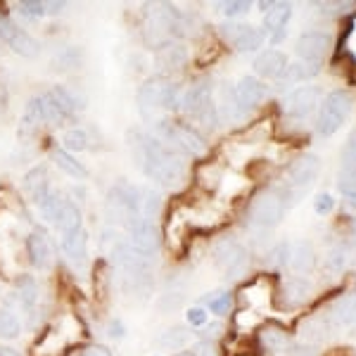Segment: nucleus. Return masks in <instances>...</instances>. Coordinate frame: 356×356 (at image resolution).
Listing matches in <instances>:
<instances>
[{"mask_svg": "<svg viewBox=\"0 0 356 356\" xmlns=\"http://www.w3.org/2000/svg\"><path fill=\"white\" fill-rule=\"evenodd\" d=\"M321 100H323V90L318 86H300L283 100V112L295 122H304L318 110Z\"/></svg>", "mask_w": 356, "mask_h": 356, "instance_id": "nucleus-8", "label": "nucleus"}, {"mask_svg": "<svg viewBox=\"0 0 356 356\" xmlns=\"http://www.w3.org/2000/svg\"><path fill=\"white\" fill-rule=\"evenodd\" d=\"M259 344L266 352L271 354H280L288 349V332H285L283 328H278V325H264V328L259 330Z\"/></svg>", "mask_w": 356, "mask_h": 356, "instance_id": "nucleus-27", "label": "nucleus"}, {"mask_svg": "<svg viewBox=\"0 0 356 356\" xmlns=\"http://www.w3.org/2000/svg\"><path fill=\"white\" fill-rule=\"evenodd\" d=\"M62 202H65V200H62V195L57 191H53L48 197H45V202L38 207V211H41V216L45 221H55V216H57V211H60Z\"/></svg>", "mask_w": 356, "mask_h": 356, "instance_id": "nucleus-40", "label": "nucleus"}, {"mask_svg": "<svg viewBox=\"0 0 356 356\" xmlns=\"http://www.w3.org/2000/svg\"><path fill=\"white\" fill-rule=\"evenodd\" d=\"M162 88H164L162 79H150V81H145L140 88H138L136 105H138L140 117L147 119V122L152 119L154 110H162Z\"/></svg>", "mask_w": 356, "mask_h": 356, "instance_id": "nucleus-16", "label": "nucleus"}, {"mask_svg": "<svg viewBox=\"0 0 356 356\" xmlns=\"http://www.w3.org/2000/svg\"><path fill=\"white\" fill-rule=\"evenodd\" d=\"M332 325H340V328H354L356 325V295H347L342 300L332 304L328 314Z\"/></svg>", "mask_w": 356, "mask_h": 356, "instance_id": "nucleus-24", "label": "nucleus"}, {"mask_svg": "<svg viewBox=\"0 0 356 356\" xmlns=\"http://www.w3.org/2000/svg\"><path fill=\"white\" fill-rule=\"evenodd\" d=\"M204 302L209 312H214L216 316L228 314V309H231V295L228 292H211L209 297H204Z\"/></svg>", "mask_w": 356, "mask_h": 356, "instance_id": "nucleus-39", "label": "nucleus"}, {"mask_svg": "<svg viewBox=\"0 0 356 356\" xmlns=\"http://www.w3.org/2000/svg\"><path fill=\"white\" fill-rule=\"evenodd\" d=\"M193 352H195V356H219L216 342H211V340H200Z\"/></svg>", "mask_w": 356, "mask_h": 356, "instance_id": "nucleus-47", "label": "nucleus"}, {"mask_svg": "<svg viewBox=\"0 0 356 356\" xmlns=\"http://www.w3.org/2000/svg\"><path fill=\"white\" fill-rule=\"evenodd\" d=\"M288 55L283 53V50L278 48H266L264 53L257 55L254 60V72L257 76L261 79H278L280 74L285 72V67H288Z\"/></svg>", "mask_w": 356, "mask_h": 356, "instance_id": "nucleus-17", "label": "nucleus"}, {"mask_svg": "<svg viewBox=\"0 0 356 356\" xmlns=\"http://www.w3.org/2000/svg\"><path fill=\"white\" fill-rule=\"evenodd\" d=\"M337 188L352 204H356V131L347 136V143L340 154V174H337Z\"/></svg>", "mask_w": 356, "mask_h": 356, "instance_id": "nucleus-10", "label": "nucleus"}, {"mask_svg": "<svg viewBox=\"0 0 356 356\" xmlns=\"http://www.w3.org/2000/svg\"><path fill=\"white\" fill-rule=\"evenodd\" d=\"M126 231H129V243L140 252H147V254H154L159 250V231L154 226V221H147L143 216H134L124 223Z\"/></svg>", "mask_w": 356, "mask_h": 356, "instance_id": "nucleus-13", "label": "nucleus"}, {"mask_svg": "<svg viewBox=\"0 0 356 356\" xmlns=\"http://www.w3.org/2000/svg\"><path fill=\"white\" fill-rule=\"evenodd\" d=\"M131 138V152L136 154L138 166L143 169L150 181L159 183L164 188H176L186 178V162L174 147H169L159 138L134 131Z\"/></svg>", "mask_w": 356, "mask_h": 356, "instance_id": "nucleus-1", "label": "nucleus"}, {"mask_svg": "<svg viewBox=\"0 0 356 356\" xmlns=\"http://www.w3.org/2000/svg\"><path fill=\"white\" fill-rule=\"evenodd\" d=\"M62 250H65L72 264H76V266L86 264V259H88V235H86L83 228L79 233L62 238Z\"/></svg>", "mask_w": 356, "mask_h": 356, "instance_id": "nucleus-26", "label": "nucleus"}, {"mask_svg": "<svg viewBox=\"0 0 356 356\" xmlns=\"http://www.w3.org/2000/svg\"><path fill=\"white\" fill-rule=\"evenodd\" d=\"M221 38L228 45H233L238 53H257L264 45V31L257 26L243 24V22H223L219 26Z\"/></svg>", "mask_w": 356, "mask_h": 356, "instance_id": "nucleus-9", "label": "nucleus"}, {"mask_svg": "<svg viewBox=\"0 0 356 356\" xmlns=\"http://www.w3.org/2000/svg\"><path fill=\"white\" fill-rule=\"evenodd\" d=\"M221 330H223V323H221V321H211V323H207L204 328H202V335H204L202 340H211V342H214L216 337L221 335Z\"/></svg>", "mask_w": 356, "mask_h": 356, "instance_id": "nucleus-48", "label": "nucleus"}, {"mask_svg": "<svg viewBox=\"0 0 356 356\" xmlns=\"http://www.w3.org/2000/svg\"><path fill=\"white\" fill-rule=\"evenodd\" d=\"M10 48L22 57H36L41 53V43H38L31 33H26L24 29H19V31L15 33V38L10 41Z\"/></svg>", "mask_w": 356, "mask_h": 356, "instance_id": "nucleus-33", "label": "nucleus"}, {"mask_svg": "<svg viewBox=\"0 0 356 356\" xmlns=\"http://www.w3.org/2000/svg\"><path fill=\"white\" fill-rule=\"evenodd\" d=\"M107 204H110V209L114 207V211L126 223L134 216H140V191L136 186H131V183L122 181L117 186H112L110 195H107Z\"/></svg>", "mask_w": 356, "mask_h": 356, "instance_id": "nucleus-12", "label": "nucleus"}, {"mask_svg": "<svg viewBox=\"0 0 356 356\" xmlns=\"http://www.w3.org/2000/svg\"><path fill=\"white\" fill-rule=\"evenodd\" d=\"M81 356H112V352L107 347H102V344H93V347H88Z\"/></svg>", "mask_w": 356, "mask_h": 356, "instance_id": "nucleus-50", "label": "nucleus"}, {"mask_svg": "<svg viewBox=\"0 0 356 356\" xmlns=\"http://www.w3.org/2000/svg\"><path fill=\"white\" fill-rule=\"evenodd\" d=\"M65 3H45V15H55V13H62Z\"/></svg>", "mask_w": 356, "mask_h": 356, "instance_id": "nucleus-51", "label": "nucleus"}, {"mask_svg": "<svg viewBox=\"0 0 356 356\" xmlns=\"http://www.w3.org/2000/svg\"><path fill=\"white\" fill-rule=\"evenodd\" d=\"M332 209H335V200H332V195H328V193L316 195V200H314V211H316V214L325 216V214H330Z\"/></svg>", "mask_w": 356, "mask_h": 356, "instance_id": "nucleus-44", "label": "nucleus"}, {"mask_svg": "<svg viewBox=\"0 0 356 356\" xmlns=\"http://www.w3.org/2000/svg\"><path fill=\"white\" fill-rule=\"evenodd\" d=\"M288 261H290V243H278L266 257V264L273 268L288 266Z\"/></svg>", "mask_w": 356, "mask_h": 356, "instance_id": "nucleus-41", "label": "nucleus"}, {"mask_svg": "<svg viewBox=\"0 0 356 356\" xmlns=\"http://www.w3.org/2000/svg\"><path fill=\"white\" fill-rule=\"evenodd\" d=\"M112 261L126 278L134 280V288H140V285L150 283L154 254L136 250L131 243H117L112 250Z\"/></svg>", "mask_w": 356, "mask_h": 356, "instance_id": "nucleus-2", "label": "nucleus"}, {"mask_svg": "<svg viewBox=\"0 0 356 356\" xmlns=\"http://www.w3.org/2000/svg\"><path fill=\"white\" fill-rule=\"evenodd\" d=\"M154 138H159V140L166 143L169 147H174L176 152L181 150V152L191 154V157H202L207 152L204 138L195 129H191V126L157 122V134H154Z\"/></svg>", "mask_w": 356, "mask_h": 356, "instance_id": "nucleus-5", "label": "nucleus"}, {"mask_svg": "<svg viewBox=\"0 0 356 356\" xmlns=\"http://www.w3.org/2000/svg\"><path fill=\"white\" fill-rule=\"evenodd\" d=\"M216 8L226 17H238V15H245L247 10L252 8V3L250 0H226V3H216Z\"/></svg>", "mask_w": 356, "mask_h": 356, "instance_id": "nucleus-42", "label": "nucleus"}, {"mask_svg": "<svg viewBox=\"0 0 356 356\" xmlns=\"http://www.w3.org/2000/svg\"><path fill=\"white\" fill-rule=\"evenodd\" d=\"M188 62V50L183 45H166L157 53V67L159 69H181Z\"/></svg>", "mask_w": 356, "mask_h": 356, "instance_id": "nucleus-30", "label": "nucleus"}, {"mask_svg": "<svg viewBox=\"0 0 356 356\" xmlns=\"http://www.w3.org/2000/svg\"><path fill=\"white\" fill-rule=\"evenodd\" d=\"M292 356H316V352H314V347H297L295 352H292Z\"/></svg>", "mask_w": 356, "mask_h": 356, "instance_id": "nucleus-52", "label": "nucleus"}, {"mask_svg": "<svg viewBox=\"0 0 356 356\" xmlns=\"http://www.w3.org/2000/svg\"><path fill=\"white\" fill-rule=\"evenodd\" d=\"M207 318H209V314H207L202 307H191V309L186 312L188 325H195V328H204V325H207Z\"/></svg>", "mask_w": 356, "mask_h": 356, "instance_id": "nucleus-45", "label": "nucleus"}, {"mask_svg": "<svg viewBox=\"0 0 356 356\" xmlns=\"http://www.w3.org/2000/svg\"><path fill=\"white\" fill-rule=\"evenodd\" d=\"M15 285H17V302H19L26 312H33L38 304V283L31 278V275L22 273Z\"/></svg>", "mask_w": 356, "mask_h": 356, "instance_id": "nucleus-28", "label": "nucleus"}, {"mask_svg": "<svg viewBox=\"0 0 356 356\" xmlns=\"http://www.w3.org/2000/svg\"><path fill=\"white\" fill-rule=\"evenodd\" d=\"M312 283L302 275H292L283 283V300H285V307H302L304 302H309L312 297Z\"/></svg>", "mask_w": 356, "mask_h": 356, "instance_id": "nucleus-22", "label": "nucleus"}, {"mask_svg": "<svg viewBox=\"0 0 356 356\" xmlns=\"http://www.w3.org/2000/svg\"><path fill=\"white\" fill-rule=\"evenodd\" d=\"M214 264L226 273V278L238 280L243 278L247 271V264H250V252L245 245H240L238 240L228 238L216 243L214 247Z\"/></svg>", "mask_w": 356, "mask_h": 356, "instance_id": "nucleus-7", "label": "nucleus"}, {"mask_svg": "<svg viewBox=\"0 0 356 356\" xmlns=\"http://www.w3.org/2000/svg\"><path fill=\"white\" fill-rule=\"evenodd\" d=\"M62 143H65V150L69 154L83 152V150H88V134H86L83 129H69L65 138H62Z\"/></svg>", "mask_w": 356, "mask_h": 356, "instance_id": "nucleus-36", "label": "nucleus"}, {"mask_svg": "<svg viewBox=\"0 0 356 356\" xmlns=\"http://www.w3.org/2000/svg\"><path fill=\"white\" fill-rule=\"evenodd\" d=\"M22 332V323L19 318L10 312V309H0V337L5 340H13Z\"/></svg>", "mask_w": 356, "mask_h": 356, "instance_id": "nucleus-37", "label": "nucleus"}, {"mask_svg": "<svg viewBox=\"0 0 356 356\" xmlns=\"http://www.w3.org/2000/svg\"><path fill=\"white\" fill-rule=\"evenodd\" d=\"M176 356H195V352H178Z\"/></svg>", "mask_w": 356, "mask_h": 356, "instance_id": "nucleus-54", "label": "nucleus"}, {"mask_svg": "<svg viewBox=\"0 0 356 356\" xmlns=\"http://www.w3.org/2000/svg\"><path fill=\"white\" fill-rule=\"evenodd\" d=\"M292 17V5L290 3H271V8L264 13V29H266V33H280L285 31V26H288Z\"/></svg>", "mask_w": 356, "mask_h": 356, "instance_id": "nucleus-25", "label": "nucleus"}, {"mask_svg": "<svg viewBox=\"0 0 356 356\" xmlns=\"http://www.w3.org/2000/svg\"><path fill=\"white\" fill-rule=\"evenodd\" d=\"M288 266L297 275L314 271V266H316V252H314L312 243H307V240H300V243L290 245V261H288Z\"/></svg>", "mask_w": 356, "mask_h": 356, "instance_id": "nucleus-21", "label": "nucleus"}, {"mask_svg": "<svg viewBox=\"0 0 356 356\" xmlns=\"http://www.w3.org/2000/svg\"><path fill=\"white\" fill-rule=\"evenodd\" d=\"M349 257H352V252H349V245L337 243L328 252V254H325V268L332 271V273H342L344 268H347V264H349Z\"/></svg>", "mask_w": 356, "mask_h": 356, "instance_id": "nucleus-34", "label": "nucleus"}, {"mask_svg": "<svg viewBox=\"0 0 356 356\" xmlns=\"http://www.w3.org/2000/svg\"><path fill=\"white\" fill-rule=\"evenodd\" d=\"M266 93H268L266 86H264L261 79H257V76H243L238 81V86L233 88L235 102H238V107L245 114L250 110H254V107H259L264 102V97H266Z\"/></svg>", "mask_w": 356, "mask_h": 356, "instance_id": "nucleus-15", "label": "nucleus"}, {"mask_svg": "<svg viewBox=\"0 0 356 356\" xmlns=\"http://www.w3.org/2000/svg\"><path fill=\"white\" fill-rule=\"evenodd\" d=\"M0 356H22V354L15 352V349H10V347H0Z\"/></svg>", "mask_w": 356, "mask_h": 356, "instance_id": "nucleus-53", "label": "nucleus"}, {"mask_svg": "<svg viewBox=\"0 0 356 356\" xmlns=\"http://www.w3.org/2000/svg\"><path fill=\"white\" fill-rule=\"evenodd\" d=\"M50 95H53V100L60 105V110L67 114V117H72V114H76V110L81 105H79L76 95L72 93L69 88H65V86H55L53 90H50Z\"/></svg>", "mask_w": 356, "mask_h": 356, "instance_id": "nucleus-35", "label": "nucleus"}, {"mask_svg": "<svg viewBox=\"0 0 356 356\" xmlns=\"http://www.w3.org/2000/svg\"><path fill=\"white\" fill-rule=\"evenodd\" d=\"M283 216H285L283 197L275 195L273 191L257 195L250 204V211H247L250 226L259 228V231H271V228H275L280 221H283Z\"/></svg>", "mask_w": 356, "mask_h": 356, "instance_id": "nucleus-6", "label": "nucleus"}, {"mask_svg": "<svg viewBox=\"0 0 356 356\" xmlns=\"http://www.w3.org/2000/svg\"><path fill=\"white\" fill-rule=\"evenodd\" d=\"M53 162L57 164V169H62L67 176L88 178V169H86L81 162H76V157H74V154H69L67 150H55L53 152Z\"/></svg>", "mask_w": 356, "mask_h": 356, "instance_id": "nucleus-32", "label": "nucleus"}, {"mask_svg": "<svg viewBox=\"0 0 356 356\" xmlns=\"http://www.w3.org/2000/svg\"><path fill=\"white\" fill-rule=\"evenodd\" d=\"M26 252H29V259H31V264L38 268V271H48L50 264H53V250H50V243L43 233L29 235Z\"/></svg>", "mask_w": 356, "mask_h": 356, "instance_id": "nucleus-19", "label": "nucleus"}, {"mask_svg": "<svg viewBox=\"0 0 356 356\" xmlns=\"http://www.w3.org/2000/svg\"><path fill=\"white\" fill-rule=\"evenodd\" d=\"M181 110L209 131H214L216 124H219V107L214 105L209 81H200V83L191 86L188 90H183Z\"/></svg>", "mask_w": 356, "mask_h": 356, "instance_id": "nucleus-3", "label": "nucleus"}, {"mask_svg": "<svg viewBox=\"0 0 356 356\" xmlns=\"http://www.w3.org/2000/svg\"><path fill=\"white\" fill-rule=\"evenodd\" d=\"M330 318L328 316H314V318H309V321H304L302 323V340H307V342H323L325 337H328V330H330Z\"/></svg>", "mask_w": 356, "mask_h": 356, "instance_id": "nucleus-29", "label": "nucleus"}, {"mask_svg": "<svg viewBox=\"0 0 356 356\" xmlns=\"http://www.w3.org/2000/svg\"><path fill=\"white\" fill-rule=\"evenodd\" d=\"M321 169V162L316 154H302L295 162L290 164L288 174H285V186L292 188V191H304L316 181Z\"/></svg>", "mask_w": 356, "mask_h": 356, "instance_id": "nucleus-14", "label": "nucleus"}, {"mask_svg": "<svg viewBox=\"0 0 356 356\" xmlns=\"http://www.w3.org/2000/svg\"><path fill=\"white\" fill-rule=\"evenodd\" d=\"M352 105H354L352 95L342 88H337L325 95L318 107V124H316L318 134L325 138L335 136L337 131L342 129V124L347 122L349 112H352Z\"/></svg>", "mask_w": 356, "mask_h": 356, "instance_id": "nucleus-4", "label": "nucleus"}, {"mask_svg": "<svg viewBox=\"0 0 356 356\" xmlns=\"http://www.w3.org/2000/svg\"><path fill=\"white\" fill-rule=\"evenodd\" d=\"M53 223H55L57 231H60L62 238L79 233V231H81V209H79V207L74 204V202H67V200H65Z\"/></svg>", "mask_w": 356, "mask_h": 356, "instance_id": "nucleus-23", "label": "nucleus"}, {"mask_svg": "<svg viewBox=\"0 0 356 356\" xmlns=\"http://www.w3.org/2000/svg\"><path fill=\"white\" fill-rule=\"evenodd\" d=\"M17 31H19V26H17L8 15H0V38H3L5 43H10Z\"/></svg>", "mask_w": 356, "mask_h": 356, "instance_id": "nucleus-46", "label": "nucleus"}, {"mask_svg": "<svg viewBox=\"0 0 356 356\" xmlns=\"http://www.w3.org/2000/svg\"><path fill=\"white\" fill-rule=\"evenodd\" d=\"M154 342L162 349H183L191 342V332H188V328H183V325H174V328H166L164 332H159Z\"/></svg>", "mask_w": 356, "mask_h": 356, "instance_id": "nucleus-31", "label": "nucleus"}, {"mask_svg": "<svg viewBox=\"0 0 356 356\" xmlns=\"http://www.w3.org/2000/svg\"><path fill=\"white\" fill-rule=\"evenodd\" d=\"M17 8H19L22 15L31 17V19H38V17L45 15V3H38V0H22V3H17Z\"/></svg>", "mask_w": 356, "mask_h": 356, "instance_id": "nucleus-43", "label": "nucleus"}, {"mask_svg": "<svg viewBox=\"0 0 356 356\" xmlns=\"http://www.w3.org/2000/svg\"><path fill=\"white\" fill-rule=\"evenodd\" d=\"M24 191L29 193V197H31V202L36 207H41L45 202V197L53 193L50 181H48V169H45L43 164L33 166V169L24 176Z\"/></svg>", "mask_w": 356, "mask_h": 356, "instance_id": "nucleus-18", "label": "nucleus"}, {"mask_svg": "<svg viewBox=\"0 0 356 356\" xmlns=\"http://www.w3.org/2000/svg\"><path fill=\"white\" fill-rule=\"evenodd\" d=\"M332 48V38L325 31H307L297 38L295 53L302 62H312V65H321L328 57Z\"/></svg>", "mask_w": 356, "mask_h": 356, "instance_id": "nucleus-11", "label": "nucleus"}, {"mask_svg": "<svg viewBox=\"0 0 356 356\" xmlns=\"http://www.w3.org/2000/svg\"><path fill=\"white\" fill-rule=\"evenodd\" d=\"M181 86L174 81H164L162 88V110H178L181 107Z\"/></svg>", "mask_w": 356, "mask_h": 356, "instance_id": "nucleus-38", "label": "nucleus"}, {"mask_svg": "<svg viewBox=\"0 0 356 356\" xmlns=\"http://www.w3.org/2000/svg\"><path fill=\"white\" fill-rule=\"evenodd\" d=\"M318 72H321V65H312V62L300 60V62H295V65L285 67V72L275 79V83H278V88H290V86H295V83H304V81H309V79H314Z\"/></svg>", "mask_w": 356, "mask_h": 356, "instance_id": "nucleus-20", "label": "nucleus"}, {"mask_svg": "<svg viewBox=\"0 0 356 356\" xmlns=\"http://www.w3.org/2000/svg\"><path fill=\"white\" fill-rule=\"evenodd\" d=\"M107 332H110V337H117V340H122V337L126 335V328L124 323L119 318L110 321V325H107Z\"/></svg>", "mask_w": 356, "mask_h": 356, "instance_id": "nucleus-49", "label": "nucleus"}]
</instances>
